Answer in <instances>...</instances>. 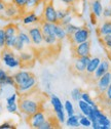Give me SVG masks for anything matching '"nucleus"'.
I'll use <instances>...</instances> for the list:
<instances>
[{
    "label": "nucleus",
    "instance_id": "f257e3e1",
    "mask_svg": "<svg viewBox=\"0 0 111 129\" xmlns=\"http://www.w3.org/2000/svg\"><path fill=\"white\" fill-rule=\"evenodd\" d=\"M41 103L39 100V96H35L33 90L24 93L19 100V110L23 115L27 118L35 114L36 112L41 110Z\"/></svg>",
    "mask_w": 111,
    "mask_h": 129
},
{
    "label": "nucleus",
    "instance_id": "f03ea898",
    "mask_svg": "<svg viewBox=\"0 0 111 129\" xmlns=\"http://www.w3.org/2000/svg\"><path fill=\"white\" fill-rule=\"evenodd\" d=\"M55 26L56 24L42 21L41 31L43 35V41H44V44H46L47 46H55L56 43L59 41L55 35Z\"/></svg>",
    "mask_w": 111,
    "mask_h": 129
},
{
    "label": "nucleus",
    "instance_id": "7ed1b4c3",
    "mask_svg": "<svg viewBox=\"0 0 111 129\" xmlns=\"http://www.w3.org/2000/svg\"><path fill=\"white\" fill-rule=\"evenodd\" d=\"M20 29L18 28V26L15 24H7L4 27V32H5V38H6V42H5V48L11 49L13 47L14 41L18 38V34H19Z\"/></svg>",
    "mask_w": 111,
    "mask_h": 129
},
{
    "label": "nucleus",
    "instance_id": "20e7f679",
    "mask_svg": "<svg viewBox=\"0 0 111 129\" xmlns=\"http://www.w3.org/2000/svg\"><path fill=\"white\" fill-rule=\"evenodd\" d=\"M51 104L53 106L54 112L56 114V118L59 123H65L66 122V116H65V109L64 105L62 104L61 100L57 95L52 94L51 95Z\"/></svg>",
    "mask_w": 111,
    "mask_h": 129
},
{
    "label": "nucleus",
    "instance_id": "39448f33",
    "mask_svg": "<svg viewBox=\"0 0 111 129\" xmlns=\"http://www.w3.org/2000/svg\"><path fill=\"white\" fill-rule=\"evenodd\" d=\"M42 21L47 22V23H53V24H58V11L53 3V1H47L44 9H43V14H42Z\"/></svg>",
    "mask_w": 111,
    "mask_h": 129
},
{
    "label": "nucleus",
    "instance_id": "423d86ee",
    "mask_svg": "<svg viewBox=\"0 0 111 129\" xmlns=\"http://www.w3.org/2000/svg\"><path fill=\"white\" fill-rule=\"evenodd\" d=\"M1 57H2L3 62L10 69L19 68L22 64L20 57L15 56L14 53L12 51H10V49H8V48H4V50L1 53Z\"/></svg>",
    "mask_w": 111,
    "mask_h": 129
},
{
    "label": "nucleus",
    "instance_id": "0eeeda50",
    "mask_svg": "<svg viewBox=\"0 0 111 129\" xmlns=\"http://www.w3.org/2000/svg\"><path fill=\"white\" fill-rule=\"evenodd\" d=\"M90 36H91L90 30L86 27H81L68 39L70 40L72 45H76V44H79V43H82V42L90 40Z\"/></svg>",
    "mask_w": 111,
    "mask_h": 129
},
{
    "label": "nucleus",
    "instance_id": "6e6552de",
    "mask_svg": "<svg viewBox=\"0 0 111 129\" xmlns=\"http://www.w3.org/2000/svg\"><path fill=\"white\" fill-rule=\"evenodd\" d=\"M72 49H73L74 57H81V56L91 55V41L87 40L85 42L73 45Z\"/></svg>",
    "mask_w": 111,
    "mask_h": 129
},
{
    "label": "nucleus",
    "instance_id": "1a4fd4ad",
    "mask_svg": "<svg viewBox=\"0 0 111 129\" xmlns=\"http://www.w3.org/2000/svg\"><path fill=\"white\" fill-rule=\"evenodd\" d=\"M91 55H86V56H81V57H75L74 63H73V71L75 74H84L86 71V67L87 63L91 60Z\"/></svg>",
    "mask_w": 111,
    "mask_h": 129
},
{
    "label": "nucleus",
    "instance_id": "9d476101",
    "mask_svg": "<svg viewBox=\"0 0 111 129\" xmlns=\"http://www.w3.org/2000/svg\"><path fill=\"white\" fill-rule=\"evenodd\" d=\"M28 123L30 125L31 128H36V129H39L40 126L45 122L46 120V116L44 114V111L41 109L39 110L38 112H36L35 114H33L32 116L28 117Z\"/></svg>",
    "mask_w": 111,
    "mask_h": 129
},
{
    "label": "nucleus",
    "instance_id": "9b49d317",
    "mask_svg": "<svg viewBox=\"0 0 111 129\" xmlns=\"http://www.w3.org/2000/svg\"><path fill=\"white\" fill-rule=\"evenodd\" d=\"M28 34H29V36L31 38V41H32V44L34 46L40 47L42 45V43H44L41 27H33V28L29 29Z\"/></svg>",
    "mask_w": 111,
    "mask_h": 129
},
{
    "label": "nucleus",
    "instance_id": "f8f14e48",
    "mask_svg": "<svg viewBox=\"0 0 111 129\" xmlns=\"http://www.w3.org/2000/svg\"><path fill=\"white\" fill-rule=\"evenodd\" d=\"M36 84H37V79L34 75L31 76L27 81L23 82L22 84H19V85H15V88H17V91L21 94H24V93H27V92H30L32 91L35 87H36Z\"/></svg>",
    "mask_w": 111,
    "mask_h": 129
},
{
    "label": "nucleus",
    "instance_id": "ddd939ff",
    "mask_svg": "<svg viewBox=\"0 0 111 129\" xmlns=\"http://www.w3.org/2000/svg\"><path fill=\"white\" fill-rule=\"evenodd\" d=\"M97 81H98L97 82V90L99 91L100 94H103L107 90L108 86L111 83V73H110V71L105 73L101 78H99L97 80Z\"/></svg>",
    "mask_w": 111,
    "mask_h": 129
},
{
    "label": "nucleus",
    "instance_id": "4468645a",
    "mask_svg": "<svg viewBox=\"0 0 111 129\" xmlns=\"http://www.w3.org/2000/svg\"><path fill=\"white\" fill-rule=\"evenodd\" d=\"M110 63L108 60H101L100 64H99V67L97 68V70L95 71L94 73V78L95 80H98L99 78H101L105 73L109 72L110 71Z\"/></svg>",
    "mask_w": 111,
    "mask_h": 129
},
{
    "label": "nucleus",
    "instance_id": "2eb2a0df",
    "mask_svg": "<svg viewBox=\"0 0 111 129\" xmlns=\"http://www.w3.org/2000/svg\"><path fill=\"white\" fill-rule=\"evenodd\" d=\"M21 10L15 6L12 2L7 4L4 10V17L8 18V19H15V18H19L20 14H21Z\"/></svg>",
    "mask_w": 111,
    "mask_h": 129
},
{
    "label": "nucleus",
    "instance_id": "dca6fc26",
    "mask_svg": "<svg viewBox=\"0 0 111 129\" xmlns=\"http://www.w3.org/2000/svg\"><path fill=\"white\" fill-rule=\"evenodd\" d=\"M33 74L31 72H28V71H19L17 72L14 75H13V79L15 81V85H19V84H22L23 82L27 81V80L32 76Z\"/></svg>",
    "mask_w": 111,
    "mask_h": 129
},
{
    "label": "nucleus",
    "instance_id": "f3484780",
    "mask_svg": "<svg viewBox=\"0 0 111 129\" xmlns=\"http://www.w3.org/2000/svg\"><path fill=\"white\" fill-rule=\"evenodd\" d=\"M101 62V58L100 57H92L91 60L87 63V67H86V71L85 73L87 75H93L95 73V71L97 70V68L99 67V64Z\"/></svg>",
    "mask_w": 111,
    "mask_h": 129
},
{
    "label": "nucleus",
    "instance_id": "a211bd4d",
    "mask_svg": "<svg viewBox=\"0 0 111 129\" xmlns=\"http://www.w3.org/2000/svg\"><path fill=\"white\" fill-rule=\"evenodd\" d=\"M92 7V13H94L97 18H100L103 13V6L101 3V0H93V2L91 4Z\"/></svg>",
    "mask_w": 111,
    "mask_h": 129
},
{
    "label": "nucleus",
    "instance_id": "6ab92c4d",
    "mask_svg": "<svg viewBox=\"0 0 111 129\" xmlns=\"http://www.w3.org/2000/svg\"><path fill=\"white\" fill-rule=\"evenodd\" d=\"M97 32H98L99 37H102V36L111 34V21H105L100 26V28L98 29Z\"/></svg>",
    "mask_w": 111,
    "mask_h": 129
},
{
    "label": "nucleus",
    "instance_id": "aec40b11",
    "mask_svg": "<svg viewBox=\"0 0 111 129\" xmlns=\"http://www.w3.org/2000/svg\"><path fill=\"white\" fill-rule=\"evenodd\" d=\"M55 35H56V37L59 41L64 40L67 37V33H66L65 28L63 26H61L60 24H56V26H55Z\"/></svg>",
    "mask_w": 111,
    "mask_h": 129
},
{
    "label": "nucleus",
    "instance_id": "412c9836",
    "mask_svg": "<svg viewBox=\"0 0 111 129\" xmlns=\"http://www.w3.org/2000/svg\"><path fill=\"white\" fill-rule=\"evenodd\" d=\"M39 20V18L36 15L35 12H28L25 17H23L22 19V22L24 25H30V24H34V23H37Z\"/></svg>",
    "mask_w": 111,
    "mask_h": 129
},
{
    "label": "nucleus",
    "instance_id": "4be33fe9",
    "mask_svg": "<svg viewBox=\"0 0 111 129\" xmlns=\"http://www.w3.org/2000/svg\"><path fill=\"white\" fill-rule=\"evenodd\" d=\"M66 125L68 127H71V128H77L80 126V123H79V117L78 115H71V116H68L67 120H66Z\"/></svg>",
    "mask_w": 111,
    "mask_h": 129
},
{
    "label": "nucleus",
    "instance_id": "5701e85b",
    "mask_svg": "<svg viewBox=\"0 0 111 129\" xmlns=\"http://www.w3.org/2000/svg\"><path fill=\"white\" fill-rule=\"evenodd\" d=\"M77 103H78V108H79V110H80V112L82 113L83 115L87 116L90 113H91L92 109H93V106L88 105V104H87L86 102H84L83 100H79Z\"/></svg>",
    "mask_w": 111,
    "mask_h": 129
},
{
    "label": "nucleus",
    "instance_id": "b1692460",
    "mask_svg": "<svg viewBox=\"0 0 111 129\" xmlns=\"http://www.w3.org/2000/svg\"><path fill=\"white\" fill-rule=\"evenodd\" d=\"M42 0H27L24 12H30V10H33L35 7H37L39 5V3Z\"/></svg>",
    "mask_w": 111,
    "mask_h": 129
},
{
    "label": "nucleus",
    "instance_id": "393cba45",
    "mask_svg": "<svg viewBox=\"0 0 111 129\" xmlns=\"http://www.w3.org/2000/svg\"><path fill=\"white\" fill-rule=\"evenodd\" d=\"M65 28V30H66V33H67V38H69V37H71L76 31H78L79 29H80L81 27H79V26H76V25H73V24H69V25H67V26H65L64 27Z\"/></svg>",
    "mask_w": 111,
    "mask_h": 129
},
{
    "label": "nucleus",
    "instance_id": "a878e982",
    "mask_svg": "<svg viewBox=\"0 0 111 129\" xmlns=\"http://www.w3.org/2000/svg\"><path fill=\"white\" fill-rule=\"evenodd\" d=\"M18 37L25 43L26 46H31V44H32V41H31V38L29 36V34H26L25 32L23 31H19V34H18Z\"/></svg>",
    "mask_w": 111,
    "mask_h": 129
},
{
    "label": "nucleus",
    "instance_id": "bb28decb",
    "mask_svg": "<svg viewBox=\"0 0 111 129\" xmlns=\"http://www.w3.org/2000/svg\"><path fill=\"white\" fill-rule=\"evenodd\" d=\"M64 109L65 112L67 113V116H71L73 114H75V110H74V106L70 101H66L64 104Z\"/></svg>",
    "mask_w": 111,
    "mask_h": 129
},
{
    "label": "nucleus",
    "instance_id": "cd10ccee",
    "mask_svg": "<svg viewBox=\"0 0 111 129\" xmlns=\"http://www.w3.org/2000/svg\"><path fill=\"white\" fill-rule=\"evenodd\" d=\"M81 94H82V91L81 89H79V88H74L72 89L70 95H71V98L74 102H78L79 100H81Z\"/></svg>",
    "mask_w": 111,
    "mask_h": 129
},
{
    "label": "nucleus",
    "instance_id": "c85d7f7f",
    "mask_svg": "<svg viewBox=\"0 0 111 129\" xmlns=\"http://www.w3.org/2000/svg\"><path fill=\"white\" fill-rule=\"evenodd\" d=\"M25 43L18 37L17 39H15V41H14V44H13V47H12V49H14V50H17V51H23L24 50V48H25Z\"/></svg>",
    "mask_w": 111,
    "mask_h": 129
},
{
    "label": "nucleus",
    "instance_id": "c756f323",
    "mask_svg": "<svg viewBox=\"0 0 111 129\" xmlns=\"http://www.w3.org/2000/svg\"><path fill=\"white\" fill-rule=\"evenodd\" d=\"M20 59H21V62H29L33 59V55L30 52L23 51L20 53Z\"/></svg>",
    "mask_w": 111,
    "mask_h": 129
},
{
    "label": "nucleus",
    "instance_id": "7c9ffc66",
    "mask_svg": "<svg viewBox=\"0 0 111 129\" xmlns=\"http://www.w3.org/2000/svg\"><path fill=\"white\" fill-rule=\"evenodd\" d=\"M57 11H58V20H59V22L62 21L63 19H65L66 17H68L69 14H71L70 8H67V9H59Z\"/></svg>",
    "mask_w": 111,
    "mask_h": 129
},
{
    "label": "nucleus",
    "instance_id": "2f4dec72",
    "mask_svg": "<svg viewBox=\"0 0 111 129\" xmlns=\"http://www.w3.org/2000/svg\"><path fill=\"white\" fill-rule=\"evenodd\" d=\"M26 2H27V0H12V3H13L15 6H17L22 12L25 11Z\"/></svg>",
    "mask_w": 111,
    "mask_h": 129
},
{
    "label": "nucleus",
    "instance_id": "473e14b6",
    "mask_svg": "<svg viewBox=\"0 0 111 129\" xmlns=\"http://www.w3.org/2000/svg\"><path fill=\"white\" fill-rule=\"evenodd\" d=\"M5 42H6V38H5L4 28H0V49H4L5 48Z\"/></svg>",
    "mask_w": 111,
    "mask_h": 129
},
{
    "label": "nucleus",
    "instance_id": "72a5a7b5",
    "mask_svg": "<svg viewBox=\"0 0 111 129\" xmlns=\"http://www.w3.org/2000/svg\"><path fill=\"white\" fill-rule=\"evenodd\" d=\"M7 77V73L0 68V89H2L6 84H5V80Z\"/></svg>",
    "mask_w": 111,
    "mask_h": 129
},
{
    "label": "nucleus",
    "instance_id": "f704fd0d",
    "mask_svg": "<svg viewBox=\"0 0 111 129\" xmlns=\"http://www.w3.org/2000/svg\"><path fill=\"white\" fill-rule=\"evenodd\" d=\"M81 100H83L84 102H86L88 105H91V106H96L97 104L95 103V101L91 98V95L87 93V92H82V94H81Z\"/></svg>",
    "mask_w": 111,
    "mask_h": 129
},
{
    "label": "nucleus",
    "instance_id": "c9c22d12",
    "mask_svg": "<svg viewBox=\"0 0 111 129\" xmlns=\"http://www.w3.org/2000/svg\"><path fill=\"white\" fill-rule=\"evenodd\" d=\"M79 123H80V126H82V127H86V128L87 127H92V121L85 115L79 119Z\"/></svg>",
    "mask_w": 111,
    "mask_h": 129
},
{
    "label": "nucleus",
    "instance_id": "e433bc0d",
    "mask_svg": "<svg viewBox=\"0 0 111 129\" xmlns=\"http://www.w3.org/2000/svg\"><path fill=\"white\" fill-rule=\"evenodd\" d=\"M101 95L105 99V102H107V104L110 106V105H111V83H110V85L108 86L107 90H106L103 94H101Z\"/></svg>",
    "mask_w": 111,
    "mask_h": 129
},
{
    "label": "nucleus",
    "instance_id": "4c0bfd02",
    "mask_svg": "<svg viewBox=\"0 0 111 129\" xmlns=\"http://www.w3.org/2000/svg\"><path fill=\"white\" fill-rule=\"evenodd\" d=\"M55 127V124L52 122V119H46L45 122L40 126L39 129H52Z\"/></svg>",
    "mask_w": 111,
    "mask_h": 129
},
{
    "label": "nucleus",
    "instance_id": "58836bf2",
    "mask_svg": "<svg viewBox=\"0 0 111 129\" xmlns=\"http://www.w3.org/2000/svg\"><path fill=\"white\" fill-rule=\"evenodd\" d=\"M7 3L3 0H0V19H5L4 17V10H5V7H6Z\"/></svg>",
    "mask_w": 111,
    "mask_h": 129
},
{
    "label": "nucleus",
    "instance_id": "ea45409f",
    "mask_svg": "<svg viewBox=\"0 0 111 129\" xmlns=\"http://www.w3.org/2000/svg\"><path fill=\"white\" fill-rule=\"evenodd\" d=\"M71 22H72V15H71V14H69L68 17H66L65 19H63L62 21H60L58 24H60V25H61V26H63V27H65V26L69 25Z\"/></svg>",
    "mask_w": 111,
    "mask_h": 129
},
{
    "label": "nucleus",
    "instance_id": "a19ab883",
    "mask_svg": "<svg viewBox=\"0 0 111 129\" xmlns=\"http://www.w3.org/2000/svg\"><path fill=\"white\" fill-rule=\"evenodd\" d=\"M18 109H19V106L15 104V103L6 106V110H7V112H9V113H17V112H18Z\"/></svg>",
    "mask_w": 111,
    "mask_h": 129
},
{
    "label": "nucleus",
    "instance_id": "79ce46f5",
    "mask_svg": "<svg viewBox=\"0 0 111 129\" xmlns=\"http://www.w3.org/2000/svg\"><path fill=\"white\" fill-rule=\"evenodd\" d=\"M17 99H18V94L17 93H13V94H11L10 96H8V98L6 99V104L7 105L14 104L15 102H17Z\"/></svg>",
    "mask_w": 111,
    "mask_h": 129
},
{
    "label": "nucleus",
    "instance_id": "37998d69",
    "mask_svg": "<svg viewBox=\"0 0 111 129\" xmlns=\"http://www.w3.org/2000/svg\"><path fill=\"white\" fill-rule=\"evenodd\" d=\"M102 15L106 19H111V6H107L103 9Z\"/></svg>",
    "mask_w": 111,
    "mask_h": 129
},
{
    "label": "nucleus",
    "instance_id": "c03bdc74",
    "mask_svg": "<svg viewBox=\"0 0 111 129\" xmlns=\"http://www.w3.org/2000/svg\"><path fill=\"white\" fill-rule=\"evenodd\" d=\"M103 43V45L105 46V48L111 52V40H105V41H101Z\"/></svg>",
    "mask_w": 111,
    "mask_h": 129
},
{
    "label": "nucleus",
    "instance_id": "a18cd8bd",
    "mask_svg": "<svg viewBox=\"0 0 111 129\" xmlns=\"http://www.w3.org/2000/svg\"><path fill=\"white\" fill-rule=\"evenodd\" d=\"M13 128H15V127L13 125H11L10 123H7V122L0 125V129H13Z\"/></svg>",
    "mask_w": 111,
    "mask_h": 129
},
{
    "label": "nucleus",
    "instance_id": "49530a36",
    "mask_svg": "<svg viewBox=\"0 0 111 129\" xmlns=\"http://www.w3.org/2000/svg\"><path fill=\"white\" fill-rule=\"evenodd\" d=\"M61 2H63L64 4H66L67 6H72L77 0H60Z\"/></svg>",
    "mask_w": 111,
    "mask_h": 129
},
{
    "label": "nucleus",
    "instance_id": "de8ad7c7",
    "mask_svg": "<svg viewBox=\"0 0 111 129\" xmlns=\"http://www.w3.org/2000/svg\"><path fill=\"white\" fill-rule=\"evenodd\" d=\"M100 40H101V41H105V40H111V34H108V35H105V36L100 37Z\"/></svg>",
    "mask_w": 111,
    "mask_h": 129
},
{
    "label": "nucleus",
    "instance_id": "09e8293b",
    "mask_svg": "<svg viewBox=\"0 0 111 129\" xmlns=\"http://www.w3.org/2000/svg\"><path fill=\"white\" fill-rule=\"evenodd\" d=\"M0 111H1V105H0Z\"/></svg>",
    "mask_w": 111,
    "mask_h": 129
},
{
    "label": "nucleus",
    "instance_id": "8fccbe9b",
    "mask_svg": "<svg viewBox=\"0 0 111 129\" xmlns=\"http://www.w3.org/2000/svg\"><path fill=\"white\" fill-rule=\"evenodd\" d=\"M110 73H111V70H110Z\"/></svg>",
    "mask_w": 111,
    "mask_h": 129
}]
</instances>
